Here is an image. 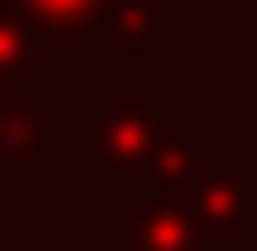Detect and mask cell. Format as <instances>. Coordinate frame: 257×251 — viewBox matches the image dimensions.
<instances>
[{"instance_id": "6da1fadb", "label": "cell", "mask_w": 257, "mask_h": 251, "mask_svg": "<svg viewBox=\"0 0 257 251\" xmlns=\"http://www.w3.org/2000/svg\"><path fill=\"white\" fill-rule=\"evenodd\" d=\"M174 108L180 96L168 78H144V84L96 78L84 108H72V168L90 174L96 197H120L150 180V156L174 120Z\"/></svg>"}, {"instance_id": "7a4b0ae2", "label": "cell", "mask_w": 257, "mask_h": 251, "mask_svg": "<svg viewBox=\"0 0 257 251\" xmlns=\"http://www.w3.org/2000/svg\"><path fill=\"white\" fill-rule=\"evenodd\" d=\"M48 168H72L66 90H12L0 108V180L18 197H36Z\"/></svg>"}, {"instance_id": "3957f363", "label": "cell", "mask_w": 257, "mask_h": 251, "mask_svg": "<svg viewBox=\"0 0 257 251\" xmlns=\"http://www.w3.org/2000/svg\"><path fill=\"white\" fill-rule=\"evenodd\" d=\"M227 168V138L215 132V126L203 120V108H174V120L162 132V144H156V156H150V191H168V197H192L209 174H221Z\"/></svg>"}, {"instance_id": "277c9868", "label": "cell", "mask_w": 257, "mask_h": 251, "mask_svg": "<svg viewBox=\"0 0 257 251\" xmlns=\"http://www.w3.org/2000/svg\"><path fill=\"white\" fill-rule=\"evenodd\" d=\"M186 203H192L197 233L215 251H239V245L257 239V168H233V162H227V168L209 174Z\"/></svg>"}, {"instance_id": "5b68a950", "label": "cell", "mask_w": 257, "mask_h": 251, "mask_svg": "<svg viewBox=\"0 0 257 251\" xmlns=\"http://www.w3.org/2000/svg\"><path fill=\"white\" fill-rule=\"evenodd\" d=\"M114 209H120V251H215L197 233L186 197L138 186V191H120Z\"/></svg>"}, {"instance_id": "8992f818", "label": "cell", "mask_w": 257, "mask_h": 251, "mask_svg": "<svg viewBox=\"0 0 257 251\" xmlns=\"http://www.w3.org/2000/svg\"><path fill=\"white\" fill-rule=\"evenodd\" d=\"M6 6H18L60 60H108L114 54L108 36H102L108 0H6Z\"/></svg>"}, {"instance_id": "52a82bcc", "label": "cell", "mask_w": 257, "mask_h": 251, "mask_svg": "<svg viewBox=\"0 0 257 251\" xmlns=\"http://www.w3.org/2000/svg\"><path fill=\"white\" fill-rule=\"evenodd\" d=\"M0 90H66V60L42 42V30L0 0Z\"/></svg>"}, {"instance_id": "ba28073f", "label": "cell", "mask_w": 257, "mask_h": 251, "mask_svg": "<svg viewBox=\"0 0 257 251\" xmlns=\"http://www.w3.org/2000/svg\"><path fill=\"white\" fill-rule=\"evenodd\" d=\"M102 36L114 54H150L168 60L174 54V30H168V0H108L102 12Z\"/></svg>"}, {"instance_id": "9c48e42d", "label": "cell", "mask_w": 257, "mask_h": 251, "mask_svg": "<svg viewBox=\"0 0 257 251\" xmlns=\"http://www.w3.org/2000/svg\"><path fill=\"white\" fill-rule=\"evenodd\" d=\"M0 251H36V245H0Z\"/></svg>"}, {"instance_id": "30bf717a", "label": "cell", "mask_w": 257, "mask_h": 251, "mask_svg": "<svg viewBox=\"0 0 257 251\" xmlns=\"http://www.w3.org/2000/svg\"><path fill=\"white\" fill-rule=\"evenodd\" d=\"M0 108H6V90H0Z\"/></svg>"}]
</instances>
